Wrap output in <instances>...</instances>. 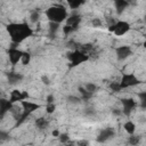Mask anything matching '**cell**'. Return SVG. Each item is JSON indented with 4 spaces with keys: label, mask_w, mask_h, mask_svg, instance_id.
<instances>
[{
    "label": "cell",
    "mask_w": 146,
    "mask_h": 146,
    "mask_svg": "<svg viewBox=\"0 0 146 146\" xmlns=\"http://www.w3.org/2000/svg\"><path fill=\"white\" fill-rule=\"evenodd\" d=\"M58 26H59V24H57V23H50L49 24V34L50 35H54L57 32Z\"/></svg>",
    "instance_id": "cell-22"
},
{
    "label": "cell",
    "mask_w": 146,
    "mask_h": 146,
    "mask_svg": "<svg viewBox=\"0 0 146 146\" xmlns=\"http://www.w3.org/2000/svg\"><path fill=\"white\" fill-rule=\"evenodd\" d=\"M114 135H115V132H114V130H113L112 128H106V129L100 130V132H99L98 136H97V140H98L99 143H105V141H107L108 139L113 138Z\"/></svg>",
    "instance_id": "cell-11"
},
{
    "label": "cell",
    "mask_w": 146,
    "mask_h": 146,
    "mask_svg": "<svg viewBox=\"0 0 146 146\" xmlns=\"http://www.w3.org/2000/svg\"><path fill=\"white\" fill-rule=\"evenodd\" d=\"M51 103H54V96L52 95H49L47 97V104H51Z\"/></svg>",
    "instance_id": "cell-31"
},
{
    "label": "cell",
    "mask_w": 146,
    "mask_h": 146,
    "mask_svg": "<svg viewBox=\"0 0 146 146\" xmlns=\"http://www.w3.org/2000/svg\"><path fill=\"white\" fill-rule=\"evenodd\" d=\"M55 110H56V105H55V103L47 104V106H46V112H47L48 114L54 113V112H55Z\"/></svg>",
    "instance_id": "cell-24"
},
{
    "label": "cell",
    "mask_w": 146,
    "mask_h": 146,
    "mask_svg": "<svg viewBox=\"0 0 146 146\" xmlns=\"http://www.w3.org/2000/svg\"><path fill=\"white\" fill-rule=\"evenodd\" d=\"M86 89L89 91V92H91V94H94L95 91H96V89H97V87H96V84L95 83H88L87 86H86Z\"/></svg>",
    "instance_id": "cell-26"
},
{
    "label": "cell",
    "mask_w": 146,
    "mask_h": 146,
    "mask_svg": "<svg viewBox=\"0 0 146 146\" xmlns=\"http://www.w3.org/2000/svg\"><path fill=\"white\" fill-rule=\"evenodd\" d=\"M79 91H80V94L82 95V99H84V100H88L89 98H91V96H92V94L91 92H89L86 88H83V87H80L79 88Z\"/></svg>",
    "instance_id": "cell-17"
},
{
    "label": "cell",
    "mask_w": 146,
    "mask_h": 146,
    "mask_svg": "<svg viewBox=\"0 0 146 146\" xmlns=\"http://www.w3.org/2000/svg\"><path fill=\"white\" fill-rule=\"evenodd\" d=\"M41 79H42V81H43V83H46V84H48V83H49V79H48V78H47L46 75H43V76H42Z\"/></svg>",
    "instance_id": "cell-32"
},
{
    "label": "cell",
    "mask_w": 146,
    "mask_h": 146,
    "mask_svg": "<svg viewBox=\"0 0 146 146\" xmlns=\"http://www.w3.org/2000/svg\"><path fill=\"white\" fill-rule=\"evenodd\" d=\"M84 3V1H82V0H80V1H70L68 2V6H70V8L71 9H78L80 6H82Z\"/></svg>",
    "instance_id": "cell-21"
},
{
    "label": "cell",
    "mask_w": 146,
    "mask_h": 146,
    "mask_svg": "<svg viewBox=\"0 0 146 146\" xmlns=\"http://www.w3.org/2000/svg\"><path fill=\"white\" fill-rule=\"evenodd\" d=\"M30 18H31V22H36V21L39 19V13H38L36 10H33V11L31 13Z\"/></svg>",
    "instance_id": "cell-28"
},
{
    "label": "cell",
    "mask_w": 146,
    "mask_h": 146,
    "mask_svg": "<svg viewBox=\"0 0 146 146\" xmlns=\"http://www.w3.org/2000/svg\"><path fill=\"white\" fill-rule=\"evenodd\" d=\"M121 103H122V106H123V110L122 111H123V113L125 115H129L135 110V107L137 106V103L132 98H122L121 99Z\"/></svg>",
    "instance_id": "cell-9"
},
{
    "label": "cell",
    "mask_w": 146,
    "mask_h": 146,
    "mask_svg": "<svg viewBox=\"0 0 146 146\" xmlns=\"http://www.w3.org/2000/svg\"><path fill=\"white\" fill-rule=\"evenodd\" d=\"M145 22H146V16H145Z\"/></svg>",
    "instance_id": "cell-35"
},
{
    "label": "cell",
    "mask_w": 146,
    "mask_h": 146,
    "mask_svg": "<svg viewBox=\"0 0 146 146\" xmlns=\"http://www.w3.org/2000/svg\"><path fill=\"white\" fill-rule=\"evenodd\" d=\"M108 30L111 32H113L115 35L121 36L130 30V24L128 22H124V21H119V22H115L114 24H111Z\"/></svg>",
    "instance_id": "cell-5"
},
{
    "label": "cell",
    "mask_w": 146,
    "mask_h": 146,
    "mask_svg": "<svg viewBox=\"0 0 146 146\" xmlns=\"http://www.w3.org/2000/svg\"><path fill=\"white\" fill-rule=\"evenodd\" d=\"M144 47L146 48V40H145V42H144Z\"/></svg>",
    "instance_id": "cell-34"
},
{
    "label": "cell",
    "mask_w": 146,
    "mask_h": 146,
    "mask_svg": "<svg viewBox=\"0 0 146 146\" xmlns=\"http://www.w3.org/2000/svg\"><path fill=\"white\" fill-rule=\"evenodd\" d=\"M68 60H70V65L71 66H78L79 64H82L84 62H87L89 59V56L82 51H80L79 49H75L73 51H71L67 56Z\"/></svg>",
    "instance_id": "cell-4"
},
{
    "label": "cell",
    "mask_w": 146,
    "mask_h": 146,
    "mask_svg": "<svg viewBox=\"0 0 146 146\" xmlns=\"http://www.w3.org/2000/svg\"><path fill=\"white\" fill-rule=\"evenodd\" d=\"M68 139H70V137H68L67 133H62V135L59 136V141L63 143V144H66V143L68 141Z\"/></svg>",
    "instance_id": "cell-29"
},
{
    "label": "cell",
    "mask_w": 146,
    "mask_h": 146,
    "mask_svg": "<svg viewBox=\"0 0 146 146\" xmlns=\"http://www.w3.org/2000/svg\"><path fill=\"white\" fill-rule=\"evenodd\" d=\"M22 80H23V75L21 73H17V72H9L8 73V81L11 84L18 83Z\"/></svg>",
    "instance_id": "cell-14"
},
{
    "label": "cell",
    "mask_w": 146,
    "mask_h": 146,
    "mask_svg": "<svg viewBox=\"0 0 146 146\" xmlns=\"http://www.w3.org/2000/svg\"><path fill=\"white\" fill-rule=\"evenodd\" d=\"M123 128H124V130H125L129 135H133V133H135L136 125H135L133 122H131V121H127V122L123 124Z\"/></svg>",
    "instance_id": "cell-16"
},
{
    "label": "cell",
    "mask_w": 146,
    "mask_h": 146,
    "mask_svg": "<svg viewBox=\"0 0 146 146\" xmlns=\"http://www.w3.org/2000/svg\"><path fill=\"white\" fill-rule=\"evenodd\" d=\"M30 60H31V55L29 52H24L23 56H22V59H21L22 64L23 65H27L30 63Z\"/></svg>",
    "instance_id": "cell-23"
},
{
    "label": "cell",
    "mask_w": 146,
    "mask_h": 146,
    "mask_svg": "<svg viewBox=\"0 0 146 146\" xmlns=\"http://www.w3.org/2000/svg\"><path fill=\"white\" fill-rule=\"evenodd\" d=\"M114 5H115V8H116V11L119 14H121L129 6V2L128 1H124V0H117V1H115Z\"/></svg>",
    "instance_id": "cell-15"
},
{
    "label": "cell",
    "mask_w": 146,
    "mask_h": 146,
    "mask_svg": "<svg viewBox=\"0 0 146 146\" xmlns=\"http://www.w3.org/2000/svg\"><path fill=\"white\" fill-rule=\"evenodd\" d=\"M47 124H48V122H47V120H46L44 117H39V119L35 120V125H36L38 128H40V129L46 128Z\"/></svg>",
    "instance_id": "cell-18"
},
{
    "label": "cell",
    "mask_w": 146,
    "mask_h": 146,
    "mask_svg": "<svg viewBox=\"0 0 146 146\" xmlns=\"http://www.w3.org/2000/svg\"><path fill=\"white\" fill-rule=\"evenodd\" d=\"M7 31L14 43L23 42L33 33V30L26 23H10L7 25Z\"/></svg>",
    "instance_id": "cell-1"
},
{
    "label": "cell",
    "mask_w": 146,
    "mask_h": 146,
    "mask_svg": "<svg viewBox=\"0 0 146 146\" xmlns=\"http://www.w3.org/2000/svg\"><path fill=\"white\" fill-rule=\"evenodd\" d=\"M74 30H73V27H71V26H68V25H64V27H63V32H64V34H70V33H72Z\"/></svg>",
    "instance_id": "cell-30"
},
{
    "label": "cell",
    "mask_w": 146,
    "mask_h": 146,
    "mask_svg": "<svg viewBox=\"0 0 146 146\" xmlns=\"http://www.w3.org/2000/svg\"><path fill=\"white\" fill-rule=\"evenodd\" d=\"M22 107H23V112L19 116V119L17 120V125L21 124L23 121H25L34 111H36L38 108H40L41 106L36 103H33V102H29V100H24L22 102Z\"/></svg>",
    "instance_id": "cell-3"
},
{
    "label": "cell",
    "mask_w": 146,
    "mask_h": 146,
    "mask_svg": "<svg viewBox=\"0 0 146 146\" xmlns=\"http://www.w3.org/2000/svg\"><path fill=\"white\" fill-rule=\"evenodd\" d=\"M14 108V104L9 102V99H1L0 100V114H1V117H3V115L6 114V112L8 111H11Z\"/></svg>",
    "instance_id": "cell-13"
},
{
    "label": "cell",
    "mask_w": 146,
    "mask_h": 146,
    "mask_svg": "<svg viewBox=\"0 0 146 146\" xmlns=\"http://www.w3.org/2000/svg\"><path fill=\"white\" fill-rule=\"evenodd\" d=\"M46 16L50 21V23L59 24L63 21L66 22L67 17H68V14H67V10L65 9L64 6H62V5H54V6H51L50 8L47 9Z\"/></svg>",
    "instance_id": "cell-2"
},
{
    "label": "cell",
    "mask_w": 146,
    "mask_h": 146,
    "mask_svg": "<svg viewBox=\"0 0 146 146\" xmlns=\"http://www.w3.org/2000/svg\"><path fill=\"white\" fill-rule=\"evenodd\" d=\"M91 25H92L94 27H100V26L103 25V23H102V21H100L99 18H94V19L91 21Z\"/></svg>",
    "instance_id": "cell-27"
},
{
    "label": "cell",
    "mask_w": 146,
    "mask_h": 146,
    "mask_svg": "<svg viewBox=\"0 0 146 146\" xmlns=\"http://www.w3.org/2000/svg\"><path fill=\"white\" fill-rule=\"evenodd\" d=\"M139 97V102H140V107L141 108H146V91L139 92L137 95Z\"/></svg>",
    "instance_id": "cell-19"
},
{
    "label": "cell",
    "mask_w": 146,
    "mask_h": 146,
    "mask_svg": "<svg viewBox=\"0 0 146 146\" xmlns=\"http://www.w3.org/2000/svg\"><path fill=\"white\" fill-rule=\"evenodd\" d=\"M80 23H81V17H80V15H78V14H72V15L68 16L67 19H66V25L73 27L74 31L78 30Z\"/></svg>",
    "instance_id": "cell-12"
},
{
    "label": "cell",
    "mask_w": 146,
    "mask_h": 146,
    "mask_svg": "<svg viewBox=\"0 0 146 146\" xmlns=\"http://www.w3.org/2000/svg\"><path fill=\"white\" fill-rule=\"evenodd\" d=\"M110 88H111L113 91H120V90H121L120 82H111V83H110Z\"/></svg>",
    "instance_id": "cell-25"
},
{
    "label": "cell",
    "mask_w": 146,
    "mask_h": 146,
    "mask_svg": "<svg viewBox=\"0 0 146 146\" xmlns=\"http://www.w3.org/2000/svg\"><path fill=\"white\" fill-rule=\"evenodd\" d=\"M139 79L132 74V73H124L120 80V86L121 89H125V88H130V87H135L137 84H139Z\"/></svg>",
    "instance_id": "cell-6"
},
{
    "label": "cell",
    "mask_w": 146,
    "mask_h": 146,
    "mask_svg": "<svg viewBox=\"0 0 146 146\" xmlns=\"http://www.w3.org/2000/svg\"><path fill=\"white\" fill-rule=\"evenodd\" d=\"M115 52H116V56H117L119 60H123V59L128 58L130 55H132V50L129 46H120V47L116 48Z\"/></svg>",
    "instance_id": "cell-10"
},
{
    "label": "cell",
    "mask_w": 146,
    "mask_h": 146,
    "mask_svg": "<svg viewBox=\"0 0 146 146\" xmlns=\"http://www.w3.org/2000/svg\"><path fill=\"white\" fill-rule=\"evenodd\" d=\"M29 98V94L27 91H21V90H13L10 92V97H9V102L10 103H16V102H24L25 99Z\"/></svg>",
    "instance_id": "cell-8"
},
{
    "label": "cell",
    "mask_w": 146,
    "mask_h": 146,
    "mask_svg": "<svg viewBox=\"0 0 146 146\" xmlns=\"http://www.w3.org/2000/svg\"><path fill=\"white\" fill-rule=\"evenodd\" d=\"M139 141H140V137L139 136H135V135H131L129 137V139H128V143L130 145H132V146H136Z\"/></svg>",
    "instance_id": "cell-20"
},
{
    "label": "cell",
    "mask_w": 146,
    "mask_h": 146,
    "mask_svg": "<svg viewBox=\"0 0 146 146\" xmlns=\"http://www.w3.org/2000/svg\"><path fill=\"white\" fill-rule=\"evenodd\" d=\"M52 136H54V137H59L60 133H59L58 130H54V131H52Z\"/></svg>",
    "instance_id": "cell-33"
},
{
    "label": "cell",
    "mask_w": 146,
    "mask_h": 146,
    "mask_svg": "<svg viewBox=\"0 0 146 146\" xmlns=\"http://www.w3.org/2000/svg\"><path fill=\"white\" fill-rule=\"evenodd\" d=\"M7 54H8L9 62H10L13 65H16V64L22 59V56H23L24 51L17 49L15 46H13V47H10V48L7 50Z\"/></svg>",
    "instance_id": "cell-7"
}]
</instances>
